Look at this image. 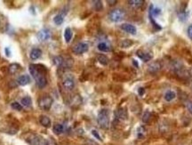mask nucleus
Returning <instances> with one entry per match:
<instances>
[{
  "label": "nucleus",
  "mask_w": 192,
  "mask_h": 145,
  "mask_svg": "<svg viewBox=\"0 0 192 145\" xmlns=\"http://www.w3.org/2000/svg\"><path fill=\"white\" fill-rule=\"evenodd\" d=\"M29 71L34 78L37 85L39 88H44L47 85V79L45 77L46 69L40 64H31L29 66Z\"/></svg>",
  "instance_id": "nucleus-1"
},
{
  "label": "nucleus",
  "mask_w": 192,
  "mask_h": 145,
  "mask_svg": "<svg viewBox=\"0 0 192 145\" xmlns=\"http://www.w3.org/2000/svg\"><path fill=\"white\" fill-rule=\"evenodd\" d=\"M97 122L100 127L102 129H107L110 126V114L109 111L106 109H102L99 111L97 116Z\"/></svg>",
  "instance_id": "nucleus-2"
},
{
  "label": "nucleus",
  "mask_w": 192,
  "mask_h": 145,
  "mask_svg": "<svg viewBox=\"0 0 192 145\" xmlns=\"http://www.w3.org/2000/svg\"><path fill=\"white\" fill-rule=\"evenodd\" d=\"M125 12L120 8L113 9L109 13V19L112 22H119L125 18Z\"/></svg>",
  "instance_id": "nucleus-3"
},
{
  "label": "nucleus",
  "mask_w": 192,
  "mask_h": 145,
  "mask_svg": "<svg viewBox=\"0 0 192 145\" xmlns=\"http://www.w3.org/2000/svg\"><path fill=\"white\" fill-rule=\"evenodd\" d=\"M53 103V99L49 95H45L38 100V104L42 111H49Z\"/></svg>",
  "instance_id": "nucleus-4"
},
{
  "label": "nucleus",
  "mask_w": 192,
  "mask_h": 145,
  "mask_svg": "<svg viewBox=\"0 0 192 145\" xmlns=\"http://www.w3.org/2000/svg\"><path fill=\"white\" fill-rule=\"evenodd\" d=\"M89 49V45L88 44L86 43H84V42H80V43H78L77 45H75L72 48V52L76 54H82L84 53L87 52Z\"/></svg>",
  "instance_id": "nucleus-5"
},
{
  "label": "nucleus",
  "mask_w": 192,
  "mask_h": 145,
  "mask_svg": "<svg viewBox=\"0 0 192 145\" xmlns=\"http://www.w3.org/2000/svg\"><path fill=\"white\" fill-rule=\"evenodd\" d=\"M37 38L40 42H44L48 40L51 38V32L48 29H43L38 32Z\"/></svg>",
  "instance_id": "nucleus-6"
},
{
  "label": "nucleus",
  "mask_w": 192,
  "mask_h": 145,
  "mask_svg": "<svg viewBox=\"0 0 192 145\" xmlns=\"http://www.w3.org/2000/svg\"><path fill=\"white\" fill-rule=\"evenodd\" d=\"M136 55L144 62H150L152 58H153L152 53H146L144 52V51H142V50H138V51L136 52Z\"/></svg>",
  "instance_id": "nucleus-7"
},
{
  "label": "nucleus",
  "mask_w": 192,
  "mask_h": 145,
  "mask_svg": "<svg viewBox=\"0 0 192 145\" xmlns=\"http://www.w3.org/2000/svg\"><path fill=\"white\" fill-rule=\"evenodd\" d=\"M62 85L64 87L65 90L67 91H71L74 87H75V82H74V79L71 78H67L63 80L62 82Z\"/></svg>",
  "instance_id": "nucleus-8"
},
{
  "label": "nucleus",
  "mask_w": 192,
  "mask_h": 145,
  "mask_svg": "<svg viewBox=\"0 0 192 145\" xmlns=\"http://www.w3.org/2000/svg\"><path fill=\"white\" fill-rule=\"evenodd\" d=\"M121 29L124 31H125V32H127V33H129L131 35H135L137 33L136 28L133 25L130 24V23H124V24H122Z\"/></svg>",
  "instance_id": "nucleus-9"
},
{
  "label": "nucleus",
  "mask_w": 192,
  "mask_h": 145,
  "mask_svg": "<svg viewBox=\"0 0 192 145\" xmlns=\"http://www.w3.org/2000/svg\"><path fill=\"white\" fill-rule=\"evenodd\" d=\"M16 83L18 85H29L31 83V78L29 75H21L20 76L17 80H16Z\"/></svg>",
  "instance_id": "nucleus-10"
},
{
  "label": "nucleus",
  "mask_w": 192,
  "mask_h": 145,
  "mask_svg": "<svg viewBox=\"0 0 192 145\" xmlns=\"http://www.w3.org/2000/svg\"><path fill=\"white\" fill-rule=\"evenodd\" d=\"M161 70V64L159 62H154L150 63V65L148 67V71L150 73H157Z\"/></svg>",
  "instance_id": "nucleus-11"
},
{
  "label": "nucleus",
  "mask_w": 192,
  "mask_h": 145,
  "mask_svg": "<svg viewBox=\"0 0 192 145\" xmlns=\"http://www.w3.org/2000/svg\"><path fill=\"white\" fill-rule=\"evenodd\" d=\"M39 122L40 124L44 126V127H50L51 125H52V121H51L50 118L47 117V116H45V115H42L39 117Z\"/></svg>",
  "instance_id": "nucleus-12"
},
{
  "label": "nucleus",
  "mask_w": 192,
  "mask_h": 145,
  "mask_svg": "<svg viewBox=\"0 0 192 145\" xmlns=\"http://www.w3.org/2000/svg\"><path fill=\"white\" fill-rule=\"evenodd\" d=\"M42 55V51L39 48H33L31 50V53H30V57H31V60L35 61V60H38L39 59Z\"/></svg>",
  "instance_id": "nucleus-13"
},
{
  "label": "nucleus",
  "mask_w": 192,
  "mask_h": 145,
  "mask_svg": "<svg viewBox=\"0 0 192 145\" xmlns=\"http://www.w3.org/2000/svg\"><path fill=\"white\" fill-rule=\"evenodd\" d=\"M28 143L31 145H43L44 143H42V140L39 136L38 135H32L31 138L28 140Z\"/></svg>",
  "instance_id": "nucleus-14"
},
{
  "label": "nucleus",
  "mask_w": 192,
  "mask_h": 145,
  "mask_svg": "<svg viewBox=\"0 0 192 145\" xmlns=\"http://www.w3.org/2000/svg\"><path fill=\"white\" fill-rule=\"evenodd\" d=\"M116 116L118 118H119L121 120H125L127 118V111H125V109L120 108L116 111Z\"/></svg>",
  "instance_id": "nucleus-15"
},
{
  "label": "nucleus",
  "mask_w": 192,
  "mask_h": 145,
  "mask_svg": "<svg viewBox=\"0 0 192 145\" xmlns=\"http://www.w3.org/2000/svg\"><path fill=\"white\" fill-rule=\"evenodd\" d=\"M20 65L18 64V63H13V64H10L9 67H8V72L10 73L11 75H13L15 73H17L20 70Z\"/></svg>",
  "instance_id": "nucleus-16"
},
{
  "label": "nucleus",
  "mask_w": 192,
  "mask_h": 145,
  "mask_svg": "<svg viewBox=\"0 0 192 145\" xmlns=\"http://www.w3.org/2000/svg\"><path fill=\"white\" fill-rule=\"evenodd\" d=\"M53 64L57 67H62L64 65V58L62 56H55L53 59Z\"/></svg>",
  "instance_id": "nucleus-17"
},
{
  "label": "nucleus",
  "mask_w": 192,
  "mask_h": 145,
  "mask_svg": "<svg viewBox=\"0 0 192 145\" xmlns=\"http://www.w3.org/2000/svg\"><path fill=\"white\" fill-rule=\"evenodd\" d=\"M97 61L99 63H101V65H103V66H106V65H108V63H109V58L106 56V55H104V54H99V55H97Z\"/></svg>",
  "instance_id": "nucleus-18"
},
{
  "label": "nucleus",
  "mask_w": 192,
  "mask_h": 145,
  "mask_svg": "<svg viewBox=\"0 0 192 145\" xmlns=\"http://www.w3.org/2000/svg\"><path fill=\"white\" fill-rule=\"evenodd\" d=\"M98 49L101 51V52H110V46L105 43V42H101L98 44Z\"/></svg>",
  "instance_id": "nucleus-19"
},
{
  "label": "nucleus",
  "mask_w": 192,
  "mask_h": 145,
  "mask_svg": "<svg viewBox=\"0 0 192 145\" xmlns=\"http://www.w3.org/2000/svg\"><path fill=\"white\" fill-rule=\"evenodd\" d=\"M128 4L133 8H139L144 4V1L143 0H130L128 1Z\"/></svg>",
  "instance_id": "nucleus-20"
},
{
  "label": "nucleus",
  "mask_w": 192,
  "mask_h": 145,
  "mask_svg": "<svg viewBox=\"0 0 192 145\" xmlns=\"http://www.w3.org/2000/svg\"><path fill=\"white\" fill-rule=\"evenodd\" d=\"M64 21V14H61V13H59L57 15L54 16L53 18V22L56 24V25H61Z\"/></svg>",
  "instance_id": "nucleus-21"
},
{
  "label": "nucleus",
  "mask_w": 192,
  "mask_h": 145,
  "mask_svg": "<svg viewBox=\"0 0 192 145\" xmlns=\"http://www.w3.org/2000/svg\"><path fill=\"white\" fill-rule=\"evenodd\" d=\"M175 97H176V93H174L173 91H167L166 93H165V100L166 102H171Z\"/></svg>",
  "instance_id": "nucleus-22"
},
{
  "label": "nucleus",
  "mask_w": 192,
  "mask_h": 145,
  "mask_svg": "<svg viewBox=\"0 0 192 145\" xmlns=\"http://www.w3.org/2000/svg\"><path fill=\"white\" fill-rule=\"evenodd\" d=\"M20 104L22 106H25V107H31V104H32V100H31L30 96H25L21 99Z\"/></svg>",
  "instance_id": "nucleus-23"
},
{
  "label": "nucleus",
  "mask_w": 192,
  "mask_h": 145,
  "mask_svg": "<svg viewBox=\"0 0 192 145\" xmlns=\"http://www.w3.org/2000/svg\"><path fill=\"white\" fill-rule=\"evenodd\" d=\"M64 38L66 43H70L72 38V31L71 28H66V30L64 31Z\"/></svg>",
  "instance_id": "nucleus-24"
},
{
  "label": "nucleus",
  "mask_w": 192,
  "mask_h": 145,
  "mask_svg": "<svg viewBox=\"0 0 192 145\" xmlns=\"http://www.w3.org/2000/svg\"><path fill=\"white\" fill-rule=\"evenodd\" d=\"M64 131V127L61 124H56L53 125V133L55 135H61Z\"/></svg>",
  "instance_id": "nucleus-25"
},
{
  "label": "nucleus",
  "mask_w": 192,
  "mask_h": 145,
  "mask_svg": "<svg viewBox=\"0 0 192 145\" xmlns=\"http://www.w3.org/2000/svg\"><path fill=\"white\" fill-rule=\"evenodd\" d=\"M179 20L181 21H186L188 17H189V12H185V11H181L180 13H179Z\"/></svg>",
  "instance_id": "nucleus-26"
},
{
  "label": "nucleus",
  "mask_w": 192,
  "mask_h": 145,
  "mask_svg": "<svg viewBox=\"0 0 192 145\" xmlns=\"http://www.w3.org/2000/svg\"><path fill=\"white\" fill-rule=\"evenodd\" d=\"M93 6H94V9L96 11H101L102 8H103V5H102V2L100 1V0H96V1H93Z\"/></svg>",
  "instance_id": "nucleus-27"
},
{
  "label": "nucleus",
  "mask_w": 192,
  "mask_h": 145,
  "mask_svg": "<svg viewBox=\"0 0 192 145\" xmlns=\"http://www.w3.org/2000/svg\"><path fill=\"white\" fill-rule=\"evenodd\" d=\"M11 107L13 109V110H15V111H22V105L19 103H17V102H13V103H12L11 104Z\"/></svg>",
  "instance_id": "nucleus-28"
},
{
  "label": "nucleus",
  "mask_w": 192,
  "mask_h": 145,
  "mask_svg": "<svg viewBox=\"0 0 192 145\" xmlns=\"http://www.w3.org/2000/svg\"><path fill=\"white\" fill-rule=\"evenodd\" d=\"M150 117H151V114L149 111H145L143 116H142V121L144 123H148L150 119Z\"/></svg>",
  "instance_id": "nucleus-29"
},
{
  "label": "nucleus",
  "mask_w": 192,
  "mask_h": 145,
  "mask_svg": "<svg viewBox=\"0 0 192 145\" xmlns=\"http://www.w3.org/2000/svg\"><path fill=\"white\" fill-rule=\"evenodd\" d=\"M132 45V41L129 40V39H125L121 42V47L126 48V47H130Z\"/></svg>",
  "instance_id": "nucleus-30"
},
{
  "label": "nucleus",
  "mask_w": 192,
  "mask_h": 145,
  "mask_svg": "<svg viewBox=\"0 0 192 145\" xmlns=\"http://www.w3.org/2000/svg\"><path fill=\"white\" fill-rule=\"evenodd\" d=\"M43 145H57V143H56V142H55L53 139L49 138V139H47V140H45V141L44 142Z\"/></svg>",
  "instance_id": "nucleus-31"
},
{
  "label": "nucleus",
  "mask_w": 192,
  "mask_h": 145,
  "mask_svg": "<svg viewBox=\"0 0 192 145\" xmlns=\"http://www.w3.org/2000/svg\"><path fill=\"white\" fill-rule=\"evenodd\" d=\"M185 105H186L187 110L189 111V112H190V114H192V102L189 101V102H187V103H185Z\"/></svg>",
  "instance_id": "nucleus-32"
},
{
  "label": "nucleus",
  "mask_w": 192,
  "mask_h": 145,
  "mask_svg": "<svg viewBox=\"0 0 192 145\" xmlns=\"http://www.w3.org/2000/svg\"><path fill=\"white\" fill-rule=\"evenodd\" d=\"M92 135H93L96 139H98L99 141H102V139H101V137L100 136V135L98 134V132L96 131V130H92Z\"/></svg>",
  "instance_id": "nucleus-33"
},
{
  "label": "nucleus",
  "mask_w": 192,
  "mask_h": 145,
  "mask_svg": "<svg viewBox=\"0 0 192 145\" xmlns=\"http://www.w3.org/2000/svg\"><path fill=\"white\" fill-rule=\"evenodd\" d=\"M144 132H145V128L143 126L139 127V129H138V136L139 137H142L143 134H144Z\"/></svg>",
  "instance_id": "nucleus-34"
},
{
  "label": "nucleus",
  "mask_w": 192,
  "mask_h": 145,
  "mask_svg": "<svg viewBox=\"0 0 192 145\" xmlns=\"http://www.w3.org/2000/svg\"><path fill=\"white\" fill-rule=\"evenodd\" d=\"M187 33H188V37L192 40V25H190V26L188 27Z\"/></svg>",
  "instance_id": "nucleus-35"
},
{
  "label": "nucleus",
  "mask_w": 192,
  "mask_h": 145,
  "mask_svg": "<svg viewBox=\"0 0 192 145\" xmlns=\"http://www.w3.org/2000/svg\"><path fill=\"white\" fill-rule=\"evenodd\" d=\"M5 54H6V56H7V57H10L11 51H10V48H9V47H5Z\"/></svg>",
  "instance_id": "nucleus-36"
},
{
  "label": "nucleus",
  "mask_w": 192,
  "mask_h": 145,
  "mask_svg": "<svg viewBox=\"0 0 192 145\" xmlns=\"http://www.w3.org/2000/svg\"><path fill=\"white\" fill-rule=\"evenodd\" d=\"M107 3H108L110 5H116V4L118 3V1H117V0H108Z\"/></svg>",
  "instance_id": "nucleus-37"
},
{
  "label": "nucleus",
  "mask_w": 192,
  "mask_h": 145,
  "mask_svg": "<svg viewBox=\"0 0 192 145\" xmlns=\"http://www.w3.org/2000/svg\"><path fill=\"white\" fill-rule=\"evenodd\" d=\"M138 93L140 95H143L144 93H145V89L143 88V87H140L139 89H138Z\"/></svg>",
  "instance_id": "nucleus-38"
},
{
  "label": "nucleus",
  "mask_w": 192,
  "mask_h": 145,
  "mask_svg": "<svg viewBox=\"0 0 192 145\" xmlns=\"http://www.w3.org/2000/svg\"><path fill=\"white\" fill-rule=\"evenodd\" d=\"M132 63L134 64V66H136V67H138V62H136L135 60H132Z\"/></svg>",
  "instance_id": "nucleus-39"
},
{
  "label": "nucleus",
  "mask_w": 192,
  "mask_h": 145,
  "mask_svg": "<svg viewBox=\"0 0 192 145\" xmlns=\"http://www.w3.org/2000/svg\"><path fill=\"white\" fill-rule=\"evenodd\" d=\"M191 73H192V69H191Z\"/></svg>",
  "instance_id": "nucleus-40"
}]
</instances>
